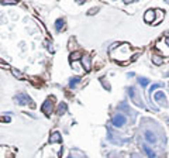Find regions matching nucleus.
Returning <instances> with one entry per match:
<instances>
[{"label":"nucleus","instance_id":"f3484780","mask_svg":"<svg viewBox=\"0 0 169 158\" xmlns=\"http://www.w3.org/2000/svg\"><path fill=\"white\" fill-rule=\"evenodd\" d=\"M79 58H80V52H74L71 55V59H72V61H78Z\"/></svg>","mask_w":169,"mask_h":158},{"label":"nucleus","instance_id":"20e7f679","mask_svg":"<svg viewBox=\"0 0 169 158\" xmlns=\"http://www.w3.org/2000/svg\"><path fill=\"white\" fill-rule=\"evenodd\" d=\"M16 102L21 106L28 105V103L31 102V97H30L28 95H25V93H19V95L16 96Z\"/></svg>","mask_w":169,"mask_h":158},{"label":"nucleus","instance_id":"6ab92c4d","mask_svg":"<svg viewBox=\"0 0 169 158\" xmlns=\"http://www.w3.org/2000/svg\"><path fill=\"white\" fill-rule=\"evenodd\" d=\"M128 95H130V97H134V96H135V93H134V88H130V89H128Z\"/></svg>","mask_w":169,"mask_h":158},{"label":"nucleus","instance_id":"dca6fc26","mask_svg":"<svg viewBox=\"0 0 169 158\" xmlns=\"http://www.w3.org/2000/svg\"><path fill=\"white\" fill-rule=\"evenodd\" d=\"M19 0H3L1 4H17Z\"/></svg>","mask_w":169,"mask_h":158},{"label":"nucleus","instance_id":"aec40b11","mask_svg":"<svg viewBox=\"0 0 169 158\" xmlns=\"http://www.w3.org/2000/svg\"><path fill=\"white\" fill-rule=\"evenodd\" d=\"M96 11H97V9H92V10L89 11V14H95Z\"/></svg>","mask_w":169,"mask_h":158},{"label":"nucleus","instance_id":"9d476101","mask_svg":"<svg viewBox=\"0 0 169 158\" xmlns=\"http://www.w3.org/2000/svg\"><path fill=\"white\" fill-rule=\"evenodd\" d=\"M142 148H144V152L148 155V158H155V157H157V154H155V152H154L151 148L148 147V146H142Z\"/></svg>","mask_w":169,"mask_h":158},{"label":"nucleus","instance_id":"4468645a","mask_svg":"<svg viewBox=\"0 0 169 158\" xmlns=\"http://www.w3.org/2000/svg\"><path fill=\"white\" fill-rule=\"evenodd\" d=\"M79 81H80L79 78H72V79H71V82H69V86H71V88H75V86L78 85Z\"/></svg>","mask_w":169,"mask_h":158},{"label":"nucleus","instance_id":"f03ea898","mask_svg":"<svg viewBox=\"0 0 169 158\" xmlns=\"http://www.w3.org/2000/svg\"><path fill=\"white\" fill-rule=\"evenodd\" d=\"M155 50L159 51L164 57H169V38H165V40H161L155 44Z\"/></svg>","mask_w":169,"mask_h":158},{"label":"nucleus","instance_id":"0eeeda50","mask_svg":"<svg viewBox=\"0 0 169 158\" xmlns=\"http://www.w3.org/2000/svg\"><path fill=\"white\" fill-rule=\"evenodd\" d=\"M154 99H155V102H159V103H164V105H166L165 102H166V96L164 92H157L155 95H154Z\"/></svg>","mask_w":169,"mask_h":158},{"label":"nucleus","instance_id":"1a4fd4ad","mask_svg":"<svg viewBox=\"0 0 169 158\" xmlns=\"http://www.w3.org/2000/svg\"><path fill=\"white\" fill-rule=\"evenodd\" d=\"M145 140H147L148 143H155L157 141V136L152 133V131H145Z\"/></svg>","mask_w":169,"mask_h":158},{"label":"nucleus","instance_id":"b1692460","mask_svg":"<svg viewBox=\"0 0 169 158\" xmlns=\"http://www.w3.org/2000/svg\"><path fill=\"white\" fill-rule=\"evenodd\" d=\"M126 1H128V0H126Z\"/></svg>","mask_w":169,"mask_h":158},{"label":"nucleus","instance_id":"a211bd4d","mask_svg":"<svg viewBox=\"0 0 169 158\" xmlns=\"http://www.w3.org/2000/svg\"><path fill=\"white\" fill-rule=\"evenodd\" d=\"M158 88H161V83H155V85H152V86H151V89H149V92L152 93V90H155V89H158Z\"/></svg>","mask_w":169,"mask_h":158},{"label":"nucleus","instance_id":"5701e85b","mask_svg":"<svg viewBox=\"0 0 169 158\" xmlns=\"http://www.w3.org/2000/svg\"><path fill=\"white\" fill-rule=\"evenodd\" d=\"M168 76H169V72H168Z\"/></svg>","mask_w":169,"mask_h":158},{"label":"nucleus","instance_id":"423d86ee","mask_svg":"<svg viewBox=\"0 0 169 158\" xmlns=\"http://www.w3.org/2000/svg\"><path fill=\"white\" fill-rule=\"evenodd\" d=\"M155 13H157V11H154V10L145 11V14H144V20H145V23H148V24H154V23H155Z\"/></svg>","mask_w":169,"mask_h":158},{"label":"nucleus","instance_id":"f8f14e48","mask_svg":"<svg viewBox=\"0 0 169 158\" xmlns=\"http://www.w3.org/2000/svg\"><path fill=\"white\" fill-rule=\"evenodd\" d=\"M152 61H154V63H157V65H161V63L164 62V58H159L158 55H152Z\"/></svg>","mask_w":169,"mask_h":158},{"label":"nucleus","instance_id":"7ed1b4c3","mask_svg":"<svg viewBox=\"0 0 169 158\" xmlns=\"http://www.w3.org/2000/svg\"><path fill=\"white\" fill-rule=\"evenodd\" d=\"M126 121H127V119L124 115H121V113H117L116 116L111 119V124L114 127H123L124 124H126Z\"/></svg>","mask_w":169,"mask_h":158},{"label":"nucleus","instance_id":"9b49d317","mask_svg":"<svg viewBox=\"0 0 169 158\" xmlns=\"http://www.w3.org/2000/svg\"><path fill=\"white\" fill-rule=\"evenodd\" d=\"M63 26H65V21H63L62 19H58L56 23H55V28H56V31H61V30L63 28Z\"/></svg>","mask_w":169,"mask_h":158},{"label":"nucleus","instance_id":"6e6552de","mask_svg":"<svg viewBox=\"0 0 169 158\" xmlns=\"http://www.w3.org/2000/svg\"><path fill=\"white\" fill-rule=\"evenodd\" d=\"M62 141V137H61V134L58 133V131H55L51 134V137H49V143L54 144V143H61Z\"/></svg>","mask_w":169,"mask_h":158},{"label":"nucleus","instance_id":"2eb2a0df","mask_svg":"<svg viewBox=\"0 0 169 158\" xmlns=\"http://www.w3.org/2000/svg\"><path fill=\"white\" fill-rule=\"evenodd\" d=\"M138 82H139L141 86H147V85L149 83V81H148L147 78H139V79H138Z\"/></svg>","mask_w":169,"mask_h":158},{"label":"nucleus","instance_id":"4be33fe9","mask_svg":"<svg viewBox=\"0 0 169 158\" xmlns=\"http://www.w3.org/2000/svg\"><path fill=\"white\" fill-rule=\"evenodd\" d=\"M78 1H83V0H78Z\"/></svg>","mask_w":169,"mask_h":158},{"label":"nucleus","instance_id":"f257e3e1","mask_svg":"<svg viewBox=\"0 0 169 158\" xmlns=\"http://www.w3.org/2000/svg\"><path fill=\"white\" fill-rule=\"evenodd\" d=\"M111 57H113V59H116L118 62L121 63H126L131 57H133V48L128 45V44H114L113 47H111Z\"/></svg>","mask_w":169,"mask_h":158},{"label":"nucleus","instance_id":"39448f33","mask_svg":"<svg viewBox=\"0 0 169 158\" xmlns=\"http://www.w3.org/2000/svg\"><path fill=\"white\" fill-rule=\"evenodd\" d=\"M41 110H42V113H45L47 116L51 115V113H52V100H51V99H47V100L44 102V105L41 106Z\"/></svg>","mask_w":169,"mask_h":158},{"label":"nucleus","instance_id":"412c9836","mask_svg":"<svg viewBox=\"0 0 169 158\" xmlns=\"http://www.w3.org/2000/svg\"><path fill=\"white\" fill-rule=\"evenodd\" d=\"M3 121H7L9 123L10 121V117H3Z\"/></svg>","mask_w":169,"mask_h":158},{"label":"nucleus","instance_id":"ddd939ff","mask_svg":"<svg viewBox=\"0 0 169 158\" xmlns=\"http://www.w3.org/2000/svg\"><path fill=\"white\" fill-rule=\"evenodd\" d=\"M65 112H66V105H65V103H61L59 107H58V115H63Z\"/></svg>","mask_w":169,"mask_h":158}]
</instances>
